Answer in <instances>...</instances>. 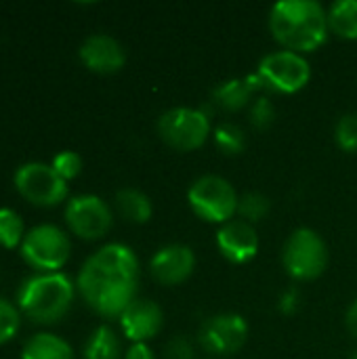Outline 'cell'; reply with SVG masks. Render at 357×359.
I'll return each mask as SVG.
<instances>
[{"instance_id":"f546056e","label":"cell","mask_w":357,"mask_h":359,"mask_svg":"<svg viewBox=\"0 0 357 359\" xmlns=\"http://www.w3.org/2000/svg\"><path fill=\"white\" fill-rule=\"evenodd\" d=\"M124 359H156L154 351L147 347V343H133L130 349L126 351Z\"/></svg>"},{"instance_id":"e0dca14e","label":"cell","mask_w":357,"mask_h":359,"mask_svg":"<svg viewBox=\"0 0 357 359\" xmlns=\"http://www.w3.org/2000/svg\"><path fill=\"white\" fill-rule=\"evenodd\" d=\"M21 359H74V349L57 334L38 332L23 345Z\"/></svg>"},{"instance_id":"7a4b0ae2","label":"cell","mask_w":357,"mask_h":359,"mask_svg":"<svg viewBox=\"0 0 357 359\" xmlns=\"http://www.w3.org/2000/svg\"><path fill=\"white\" fill-rule=\"evenodd\" d=\"M274 38L292 53H311L328 38V11L316 0H280L269 13Z\"/></svg>"},{"instance_id":"8992f818","label":"cell","mask_w":357,"mask_h":359,"mask_svg":"<svg viewBox=\"0 0 357 359\" xmlns=\"http://www.w3.org/2000/svg\"><path fill=\"white\" fill-rule=\"evenodd\" d=\"M19 250L21 259L38 273H57L67 263L72 244L61 227L44 223L25 233Z\"/></svg>"},{"instance_id":"3957f363","label":"cell","mask_w":357,"mask_h":359,"mask_svg":"<svg viewBox=\"0 0 357 359\" xmlns=\"http://www.w3.org/2000/svg\"><path fill=\"white\" fill-rule=\"evenodd\" d=\"M74 297L76 286L65 273H36L23 280L17 292V303L19 311L32 322L55 324L67 316Z\"/></svg>"},{"instance_id":"2e32d148","label":"cell","mask_w":357,"mask_h":359,"mask_svg":"<svg viewBox=\"0 0 357 359\" xmlns=\"http://www.w3.org/2000/svg\"><path fill=\"white\" fill-rule=\"evenodd\" d=\"M263 88V82L259 76H248V78H229L221 84L215 86L213 90V103L219 105L225 111H238L244 109L250 99L252 93Z\"/></svg>"},{"instance_id":"7402d4cb","label":"cell","mask_w":357,"mask_h":359,"mask_svg":"<svg viewBox=\"0 0 357 359\" xmlns=\"http://www.w3.org/2000/svg\"><path fill=\"white\" fill-rule=\"evenodd\" d=\"M25 238V225L13 208H0V246L17 248Z\"/></svg>"},{"instance_id":"ffe728a7","label":"cell","mask_w":357,"mask_h":359,"mask_svg":"<svg viewBox=\"0 0 357 359\" xmlns=\"http://www.w3.org/2000/svg\"><path fill=\"white\" fill-rule=\"evenodd\" d=\"M84 359H120V341L109 326L95 328L84 347Z\"/></svg>"},{"instance_id":"f1b7e54d","label":"cell","mask_w":357,"mask_h":359,"mask_svg":"<svg viewBox=\"0 0 357 359\" xmlns=\"http://www.w3.org/2000/svg\"><path fill=\"white\" fill-rule=\"evenodd\" d=\"M301 305V297H299V290L297 288H290L282 294L280 299V311L286 313V316H292Z\"/></svg>"},{"instance_id":"5b68a950","label":"cell","mask_w":357,"mask_h":359,"mask_svg":"<svg viewBox=\"0 0 357 359\" xmlns=\"http://www.w3.org/2000/svg\"><path fill=\"white\" fill-rule=\"evenodd\" d=\"M187 202L202 221L225 225L238 212L240 198L227 179L219 175H204L191 183Z\"/></svg>"},{"instance_id":"4dcf8cb0","label":"cell","mask_w":357,"mask_h":359,"mask_svg":"<svg viewBox=\"0 0 357 359\" xmlns=\"http://www.w3.org/2000/svg\"><path fill=\"white\" fill-rule=\"evenodd\" d=\"M345 326H347V330H349V334L357 339V299L349 305V309H347V316H345Z\"/></svg>"},{"instance_id":"52a82bcc","label":"cell","mask_w":357,"mask_h":359,"mask_svg":"<svg viewBox=\"0 0 357 359\" xmlns=\"http://www.w3.org/2000/svg\"><path fill=\"white\" fill-rule=\"evenodd\" d=\"M158 133L173 149L194 151L206 143L210 135V118L198 107H175L160 116Z\"/></svg>"},{"instance_id":"5bb4252c","label":"cell","mask_w":357,"mask_h":359,"mask_svg":"<svg viewBox=\"0 0 357 359\" xmlns=\"http://www.w3.org/2000/svg\"><path fill=\"white\" fill-rule=\"evenodd\" d=\"M82 63L99 74H114L124 67L126 63V50L124 46L109 34H93L88 36L80 50H78Z\"/></svg>"},{"instance_id":"d6986e66","label":"cell","mask_w":357,"mask_h":359,"mask_svg":"<svg viewBox=\"0 0 357 359\" xmlns=\"http://www.w3.org/2000/svg\"><path fill=\"white\" fill-rule=\"evenodd\" d=\"M328 27L345 40H357V0H339L328 11Z\"/></svg>"},{"instance_id":"ba28073f","label":"cell","mask_w":357,"mask_h":359,"mask_svg":"<svg viewBox=\"0 0 357 359\" xmlns=\"http://www.w3.org/2000/svg\"><path fill=\"white\" fill-rule=\"evenodd\" d=\"M257 76L261 78L265 88L282 95H292L307 86L311 78V65L305 55L292 50H276L261 59Z\"/></svg>"},{"instance_id":"30bf717a","label":"cell","mask_w":357,"mask_h":359,"mask_svg":"<svg viewBox=\"0 0 357 359\" xmlns=\"http://www.w3.org/2000/svg\"><path fill=\"white\" fill-rule=\"evenodd\" d=\"M65 223L74 236L82 240H99L112 229L109 206L93 194L76 196L65 206Z\"/></svg>"},{"instance_id":"83f0119b","label":"cell","mask_w":357,"mask_h":359,"mask_svg":"<svg viewBox=\"0 0 357 359\" xmlns=\"http://www.w3.org/2000/svg\"><path fill=\"white\" fill-rule=\"evenodd\" d=\"M164 358L166 359H194V343L183 337V334H177L173 337L166 347H164Z\"/></svg>"},{"instance_id":"8fae6325","label":"cell","mask_w":357,"mask_h":359,"mask_svg":"<svg viewBox=\"0 0 357 359\" xmlns=\"http://www.w3.org/2000/svg\"><path fill=\"white\" fill-rule=\"evenodd\" d=\"M248 339V324L238 313H219L208 318L200 332L198 341L202 349L210 355H234L238 353Z\"/></svg>"},{"instance_id":"9a60e30c","label":"cell","mask_w":357,"mask_h":359,"mask_svg":"<svg viewBox=\"0 0 357 359\" xmlns=\"http://www.w3.org/2000/svg\"><path fill=\"white\" fill-rule=\"evenodd\" d=\"M217 248L231 263H248L259 252L257 229L246 221H229L217 231Z\"/></svg>"},{"instance_id":"4316f807","label":"cell","mask_w":357,"mask_h":359,"mask_svg":"<svg viewBox=\"0 0 357 359\" xmlns=\"http://www.w3.org/2000/svg\"><path fill=\"white\" fill-rule=\"evenodd\" d=\"M276 120V107L271 103V99L267 97H257L250 103V122L255 128L263 130L267 126H271V122Z\"/></svg>"},{"instance_id":"6da1fadb","label":"cell","mask_w":357,"mask_h":359,"mask_svg":"<svg viewBox=\"0 0 357 359\" xmlns=\"http://www.w3.org/2000/svg\"><path fill=\"white\" fill-rule=\"evenodd\" d=\"M139 261L124 244H105L90 255L78 273V292L101 318H120L137 299Z\"/></svg>"},{"instance_id":"cb8c5ba5","label":"cell","mask_w":357,"mask_h":359,"mask_svg":"<svg viewBox=\"0 0 357 359\" xmlns=\"http://www.w3.org/2000/svg\"><path fill=\"white\" fill-rule=\"evenodd\" d=\"M19 326H21L19 309L4 297H0V345L15 339V334L19 332Z\"/></svg>"},{"instance_id":"603a6c76","label":"cell","mask_w":357,"mask_h":359,"mask_svg":"<svg viewBox=\"0 0 357 359\" xmlns=\"http://www.w3.org/2000/svg\"><path fill=\"white\" fill-rule=\"evenodd\" d=\"M269 210H271V200L261 191H248L238 202V212L242 215V221H246L250 225L265 219L269 215Z\"/></svg>"},{"instance_id":"7c38bea8","label":"cell","mask_w":357,"mask_h":359,"mask_svg":"<svg viewBox=\"0 0 357 359\" xmlns=\"http://www.w3.org/2000/svg\"><path fill=\"white\" fill-rule=\"evenodd\" d=\"M196 269V255L189 246L168 244L162 246L149 261V271L154 280L162 286L183 284Z\"/></svg>"},{"instance_id":"484cf974","label":"cell","mask_w":357,"mask_h":359,"mask_svg":"<svg viewBox=\"0 0 357 359\" xmlns=\"http://www.w3.org/2000/svg\"><path fill=\"white\" fill-rule=\"evenodd\" d=\"M50 166L57 170V175L61 179L69 181V179H74V177L80 175V170H82V158L76 151H69V149L67 151H59L53 158V164Z\"/></svg>"},{"instance_id":"44dd1931","label":"cell","mask_w":357,"mask_h":359,"mask_svg":"<svg viewBox=\"0 0 357 359\" xmlns=\"http://www.w3.org/2000/svg\"><path fill=\"white\" fill-rule=\"evenodd\" d=\"M213 137H215L217 147H219L225 156H238V154H242V151L246 149V143H248L244 128L238 126V124H234V122H223V124H219V126L215 128Z\"/></svg>"},{"instance_id":"277c9868","label":"cell","mask_w":357,"mask_h":359,"mask_svg":"<svg viewBox=\"0 0 357 359\" xmlns=\"http://www.w3.org/2000/svg\"><path fill=\"white\" fill-rule=\"evenodd\" d=\"M282 263L286 273L299 282L318 280L328 265V246L318 231L299 227L284 244Z\"/></svg>"},{"instance_id":"d4e9b609","label":"cell","mask_w":357,"mask_h":359,"mask_svg":"<svg viewBox=\"0 0 357 359\" xmlns=\"http://www.w3.org/2000/svg\"><path fill=\"white\" fill-rule=\"evenodd\" d=\"M335 137L343 151H357V111L341 116L335 128Z\"/></svg>"},{"instance_id":"1f68e13d","label":"cell","mask_w":357,"mask_h":359,"mask_svg":"<svg viewBox=\"0 0 357 359\" xmlns=\"http://www.w3.org/2000/svg\"><path fill=\"white\" fill-rule=\"evenodd\" d=\"M349 359H357V351H353V353H351V358Z\"/></svg>"},{"instance_id":"ac0fdd59","label":"cell","mask_w":357,"mask_h":359,"mask_svg":"<svg viewBox=\"0 0 357 359\" xmlns=\"http://www.w3.org/2000/svg\"><path fill=\"white\" fill-rule=\"evenodd\" d=\"M116 208L128 223L137 225L147 223L154 212L151 200L135 187H124L116 194Z\"/></svg>"},{"instance_id":"4fadbf2b","label":"cell","mask_w":357,"mask_h":359,"mask_svg":"<svg viewBox=\"0 0 357 359\" xmlns=\"http://www.w3.org/2000/svg\"><path fill=\"white\" fill-rule=\"evenodd\" d=\"M120 326L126 339H130L133 343H145L162 330L164 313L158 303L135 299L120 316Z\"/></svg>"},{"instance_id":"9c48e42d","label":"cell","mask_w":357,"mask_h":359,"mask_svg":"<svg viewBox=\"0 0 357 359\" xmlns=\"http://www.w3.org/2000/svg\"><path fill=\"white\" fill-rule=\"evenodd\" d=\"M13 183L17 191L34 206H57L67 198V181L44 162L21 164L13 175Z\"/></svg>"}]
</instances>
